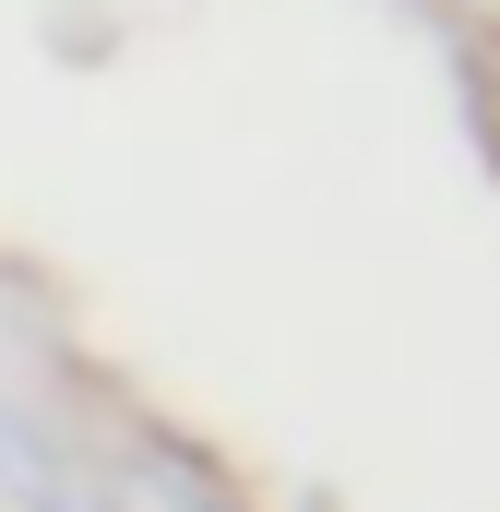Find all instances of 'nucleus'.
<instances>
[{
    "instance_id": "nucleus-1",
    "label": "nucleus",
    "mask_w": 500,
    "mask_h": 512,
    "mask_svg": "<svg viewBox=\"0 0 500 512\" xmlns=\"http://www.w3.org/2000/svg\"><path fill=\"white\" fill-rule=\"evenodd\" d=\"M96 512H227V489H215L203 465L131 441V453H108V477H96Z\"/></svg>"
},
{
    "instance_id": "nucleus-2",
    "label": "nucleus",
    "mask_w": 500,
    "mask_h": 512,
    "mask_svg": "<svg viewBox=\"0 0 500 512\" xmlns=\"http://www.w3.org/2000/svg\"><path fill=\"white\" fill-rule=\"evenodd\" d=\"M0 501L12 512H96L84 489H72V465L36 441V417H12V405H0Z\"/></svg>"
}]
</instances>
